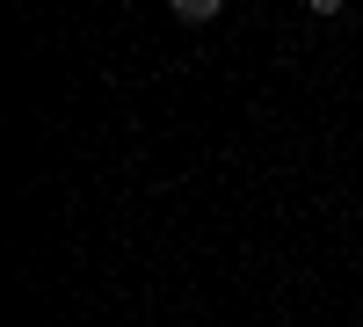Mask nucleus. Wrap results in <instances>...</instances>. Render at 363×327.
Returning <instances> with one entry per match:
<instances>
[{"mask_svg":"<svg viewBox=\"0 0 363 327\" xmlns=\"http://www.w3.org/2000/svg\"><path fill=\"white\" fill-rule=\"evenodd\" d=\"M306 8H313V15H342V0H306Z\"/></svg>","mask_w":363,"mask_h":327,"instance_id":"2","label":"nucleus"},{"mask_svg":"<svg viewBox=\"0 0 363 327\" xmlns=\"http://www.w3.org/2000/svg\"><path fill=\"white\" fill-rule=\"evenodd\" d=\"M167 8H174L182 22H211V15H218V8H225V0H167Z\"/></svg>","mask_w":363,"mask_h":327,"instance_id":"1","label":"nucleus"}]
</instances>
